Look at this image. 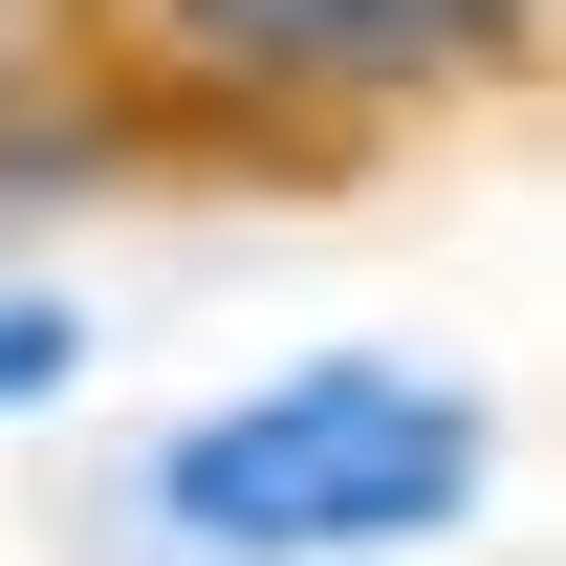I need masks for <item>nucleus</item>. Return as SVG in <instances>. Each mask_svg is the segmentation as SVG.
<instances>
[{
  "instance_id": "obj_1",
  "label": "nucleus",
  "mask_w": 566,
  "mask_h": 566,
  "mask_svg": "<svg viewBox=\"0 0 566 566\" xmlns=\"http://www.w3.org/2000/svg\"><path fill=\"white\" fill-rule=\"evenodd\" d=\"M480 501V415L436 370H283L240 415H197L153 458V545L197 566H370V545H436Z\"/></svg>"
},
{
  "instance_id": "obj_2",
  "label": "nucleus",
  "mask_w": 566,
  "mask_h": 566,
  "mask_svg": "<svg viewBox=\"0 0 566 566\" xmlns=\"http://www.w3.org/2000/svg\"><path fill=\"white\" fill-rule=\"evenodd\" d=\"M175 44H197L218 87H415V66H458L501 0H153Z\"/></svg>"
},
{
  "instance_id": "obj_3",
  "label": "nucleus",
  "mask_w": 566,
  "mask_h": 566,
  "mask_svg": "<svg viewBox=\"0 0 566 566\" xmlns=\"http://www.w3.org/2000/svg\"><path fill=\"white\" fill-rule=\"evenodd\" d=\"M66 370H87V305H22V283H0V415L66 392Z\"/></svg>"
}]
</instances>
